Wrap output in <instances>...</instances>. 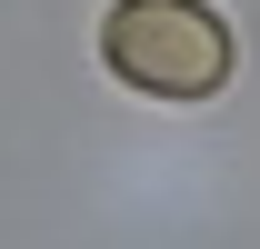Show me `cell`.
<instances>
[{
    "instance_id": "cell-1",
    "label": "cell",
    "mask_w": 260,
    "mask_h": 249,
    "mask_svg": "<svg viewBox=\"0 0 260 249\" xmlns=\"http://www.w3.org/2000/svg\"><path fill=\"white\" fill-rule=\"evenodd\" d=\"M100 60L140 100H210L230 80V20L210 0H110L100 10Z\"/></svg>"
}]
</instances>
